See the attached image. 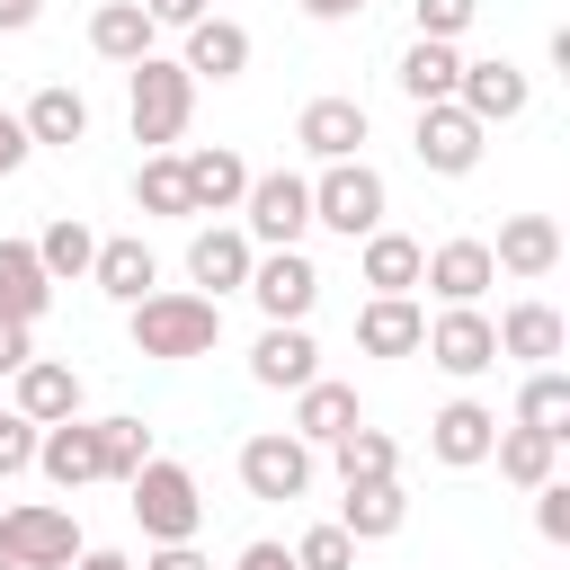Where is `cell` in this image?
<instances>
[{
  "instance_id": "1",
  "label": "cell",
  "mask_w": 570,
  "mask_h": 570,
  "mask_svg": "<svg viewBox=\"0 0 570 570\" xmlns=\"http://www.w3.org/2000/svg\"><path fill=\"white\" fill-rule=\"evenodd\" d=\"M134 356H160V365H178V356H214V338H223V303H205V294H187V285H160V294H142L134 303Z\"/></svg>"
},
{
  "instance_id": "2",
  "label": "cell",
  "mask_w": 570,
  "mask_h": 570,
  "mask_svg": "<svg viewBox=\"0 0 570 570\" xmlns=\"http://www.w3.org/2000/svg\"><path fill=\"white\" fill-rule=\"evenodd\" d=\"M187 116H196V80H187L169 53H142V62L125 71V125H134V142H142V151H169V142L187 134Z\"/></svg>"
},
{
  "instance_id": "3",
  "label": "cell",
  "mask_w": 570,
  "mask_h": 570,
  "mask_svg": "<svg viewBox=\"0 0 570 570\" xmlns=\"http://www.w3.org/2000/svg\"><path fill=\"white\" fill-rule=\"evenodd\" d=\"M134 499V525H142V543H196V525H205V499H196V472L187 463H169V454H151L134 481H125Z\"/></svg>"
},
{
  "instance_id": "4",
  "label": "cell",
  "mask_w": 570,
  "mask_h": 570,
  "mask_svg": "<svg viewBox=\"0 0 570 570\" xmlns=\"http://www.w3.org/2000/svg\"><path fill=\"white\" fill-rule=\"evenodd\" d=\"M80 552H89V543H80L71 508H53V499L0 508V561H9V570H71Z\"/></svg>"
},
{
  "instance_id": "5",
  "label": "cell",
  "mask_w": 570,
  "mask_h": 570,
  "mask_svg": "<svg viewBox=\"0 0 570 570\" xmlns=\"http://www.w3.org/2000/svg\"><path fill=\"white\" fill-rule=\"evenodd\" d=\"M312 223H330V232H347V240L383 232V169H365V160H330V169L312 178Z\"/></svg>"
},
{
  "instance_id": "6",
  "label": "cell",
  "mask_w": 570,
  "mask_h": 570,
  "mask_svg": "<svg viewBox=\"0 0 570 570\" xmlns=\"http://www.w3.org/2000/svg\"><path fill=\"white\" fill-rule=\"evenodd\" d=\"M240 214H249V223H240L249 240H267V249H303V232H312V178L267 169V178H249Z\"/></svg>"
},
{
  "instance_id": "7",
  "label": "cell",
  "mask_w": 570,
  "mask_h": 570,
  "mask_svg": "<svg viewBox=\"0 0 570 570\" xmlns=\"http://www.w3.org/2000/svg\"><path fill=\"white\" fill-rule=\"evenodd\" d=\"M419 347H428V365H445L454 383H472V374H490V365H499V330H490V312H481V303L436 312Z\"/></svg>"
},
{
  "instance_id": "8",
  "label": "cell",
  "mask_w": 570,
  "mask_h": 570,
  "mask_svg": "<svg viewBox=\"0 0 570 570\" xmlns=\"http://www.w3.org/2000/svg\"><path fill=\"white\" fill-rule=\"evenodd\" d=\"M240 490H249V499H303V490H312V445H303L294 428L249 436V445H240Z\"/></svg>"
},
{
  "instance_id": "9",
  "label": "cell",
  "mask_w": 570,
  "mask_h": 570,
  "mask_svg": "<svg viewBox=\"0 0 570 570\" xmlns=\"http://www.w3.org/2000/svg\"><path fill=\"white\" fill-rule=\"evenodd\" d=\"M249 303H258L267 321H312L321 267H312L303 249H267V258H249Z\"/></svg>"
},
{
  "instance_id": "10",
  "label": "cell",
  "mask_w": 570,
  "mask_h": 570,
  "mask_svg": "<svg viewBox=\"0 0 570 570\" xmlns=\"http://www.w3.org/2000/svg\"><path fill=\"white\" fill-rule=\"evenodd\" d=\"M481 125L445 98V107H419V134H410V151H419V169H436V178H463V169H481Z\"/></svg>"
},
{
  "instance_id": "11",
  "label": "cell",
  "mask_w": 570,
  "mask_h": 570,
  "mask_svg": "<svg viewBox=\"0 0 570 570\" xmlns=\"http://www.w3.org/2000/svg\"><path fill=\"white\" fill-rule=\"evenodd\" d=\"M525 98H534V89H525V71H517L508 53L463 62V80H454V107H463L481 134H490V125H508V116H525Z\"/></svg>"
},
{
  "instance_id": "12",
  "label": "cell",
  "mask_w": 570,
  "mask_h": 570,
  "mask_svg": "<svg viewBox=\"0 0 570 570\" xmlns=\"http://www.w3.org/2000/svg\"><path fill=\"white\" fill-rule=\"evenodd\" d=\"M490 276H499V267H490V240H436V249H428V267H419V285H428L445 312L481 303V294H490Z\"/></svg>"
},
{
  "instance_id": "13",
  "label": "cell",
  "mask_w": 570,
  "mask_h": 570,
  "mask_svg": "<svg viewBox=\"0 0 570 570\" xmlns=\"http://www.w3.org/2000/svg\"><path fill=\"white\" fill-rule=\"evenodd\" d=\"M312 374H321L312 330H303V321H267V330H258V347H249V383H267V392H303Z\"/></svg>"
},
{
  "instance_id": "14",
  "label": "cell",
  "mask_w": 570,
  "mask_h": 570,
  "mask_svg": "<svg viewBox=\"0 0 570 570\" xmlns=\"http://www.w3.org/2000/svg\"><path fill=\"white\" fill-rule=\"evenodd\" d=\"M490 445H499V410H490V401H445V410L428 419V454L454 463V472L490 463Z\"/></svg>"
},
{
  "instance_id": "15",
  "label": "cell",
  "mask_w": 570,
  "mask_h": 570,
  "mask_svg": "<svg viewBox=\"0 0 570 570\" xmlns=\"http://www.w3.org/2000/svg\"><path fill=\"white\" fill-rule=\"evenodd\" d=\"M249 258H258V249H249L240 223H205V232L187 240V276L205 285V303H223L232 285H249Z\"/></svg>"
},
{
  "instance_id": "16",
  "label": "cell",
  "mask_w": 570,
  "mask_h": 570,
  "mask_svg": "<svg viewBox=\"0 0 570 570\" xmlns=\"http://www.w3.org/2000/svg\"><path fill=\"white\" fill-rule=\"evenodd\" d=\"M36 472H45L53 490H89V481H107V463H98V419H62V428H45V436H36Z\"/></svg>"
},
{
  "instance_id": "17",
  "label": "cell",
  "mask_w": 570,
  "mask_h": 570,
  "mask_svg": "<svg viewBox=\"0 0 570 570\" xmlns=\"http://www.w3.org/2000/svg\"><path fill=\"white\" fill-rule=\"evenodd\" d=\"M178 169H187V214H232V205L249 196V160H240V151H223V142L178 151Z\"/></svg>"
},
{
  "instance_id": "18",
  "label": "cell",
  "mask_w": 570,
  "mask_h": 570,
  "mask_svg": "<svg viewBox=\"0 0 570 570\" xmlns=\"http://www.w3.org/2000/svg\"><path fill=\"white\" fill-rule=\"evenodd\" d=\"M18 419H27V428L80 419V374H71L62 356H27V365H18Z\"/></svg>"
},
{
  "instance_id": "19",
  "label": "cell",
  "mask_w": 570,
  "mask_h": 570,
  "mask_svg": "<svg viewBox=\"0 0 570 570\" xmlns=\"http://www.w3.org/2000/svg\"><path fill=\"white\" fill-rule=\"evenodd\" d=\"M347 428H365V410H356V383H330V374H312V383L294 392V436L321 454V445H338Z\"/></svg>"
},
{
  "instance_id": "20",
  "label": "cell",
  "mask_w": 570,
  "mask_h": 570,
  "mask_svg": "<svg viewBox=\"0 0 570 570\" xmlns=\"http://www.w3.org/2000/svg\"><path fill=\"white\" fill-rule=\"evenodd\" d=\"M178 71H187V80H240V71H249V27H240V18H196Z\"/></svg>"
},
{
  "instance_id": "21",
  "label": "cell",
  "mask_w": 570,
  "mask_h": 570,
  "mask_svg": "<svg viewBox=\"0 0 570 570\" xmlns=\"http://www.w3.org/2000/svg\"><path fill=\"white\" fill-rule=\"evenodd\" d=\"M294 142L330 169V160H356V142H365V107L356 98H312L303 116H294Z\"/></svg>"
},
{
  "instance_id": "22",
  "label": "cell",
  "mask_w": 570,
  "mask_h": 570,
  "mask_svg": "<svg viewBox=\"0 0 570 570\" xmlns=\"http://www.w3.org/2000/svg\"><path fill=\"white\" fill-rule=\"evenodd\" d=\"M490 267H508V276H552V267H561V223H552V214H508Z\"/></svg>"
},
{
  "instance_id": "23",
  "label": "cell",
  "mask_w": 570,
  "mask_h": 570,
  "mask_svg": "<svg viewBox=\"0 0 570 570\" xmlns=\"http://www.w3.org/2000/svg\"><path fill=\"white\" fill-rule=\"evenodd\" d=\"M89 285L107 294V303H142V294H160V258L142 249V240H98V258H89Z\"/></svg>"
},
{
  "instance_id": "24",
  "label": "cell",
  "mask_w": 570,
  "mask_h": 570,
  "mask_svg": "<svg viewBox=\"0 0 570 570\" xmlns=\"http://www.w3.org/2000/svg\"><path fill=\"white\" fill-rule=\"evenodd\" d=\"M419 338H428V312H419L410 294H374V303L356 312V347H365V356H419Z\"/></svg>"
},
{
  "instance_id": "25",
  "label": "cell",
  "mask_w": 570,
  "mask_h": 570,
  "mask_svg": "<svg viewBox=\"0 0 570 570\" xmlns=\"http://www.w3.org/2000/svg\"><path fill=\"white\" fill-rule=\"evenodd\" d=\"M490 330H499V356H517V365H552V356L570 347V330H561L552 303H508Z\"/></svg>"
},
{
  "instance_id": "26",
  "label": "cell",
  "mask_w": 570,
  "mask_h": 570,
  "mask_svg": "<svg viewBox=\"0 0 570 570\" xmlns=\"http://www.w3.org/2000/svg\"><path fill=\"white\" fill-rule=\"evenodd\" d=\"M347 543H383V534H401L410 525V499H401V481H356L347 499H338V517H330Z\"/></svg>"
},
{
  "instance_id": "27",
  "label": "cell",
  "mask_w": 570,
  "mask_h": 570,
  "mask_svg": "<svg viewBox=\"0 0 570 570\" xmlns=\"http://www.w3.org/2000/svg\"><path fill=\"white\" fill-rule=\"evenodd\" d=\"M18 125H27V142L71 151V142H89V98L53 80V89H36V98H27V116H18Z\"/></svg>"
},
{
  "instance_id": "28",
  "label": "cell",
  "mask_w": 570,
  "mask_h": 570,
  "mask_svg": "<svg viewBox=\"0 0 570 570\" xmlns=\"http://www.w3.org/2000/svg\"><path fill=\"white\" fill-rule=\"evenodd\" d=\"M45 303H53V276L36 267V249L27 240H0V321H45Z\"/></svg>"
},
{
  "instance_id": "29",
  "label": "cell",
  "mask_w": 570,
  "mask_h": 570,
  "mask_svg": "<svg viewBox=\"0 0 570 570\" xmlns=\"http://www.w3.org/2000/svg\"><path fill=\"white\" fill-rule=\"evenodd\" d=\"M151 36H160V27L142 18V0H98V18H89V53H107V62H125V71L151 53Z\"/></svg>"
},
{
  "instance_id": "30",
  "label": "cell",
  "mask_w": 570,
  "mask_h": 570,
  "mask_svg": "<svg viewBox=\"0 0 570 570\" xmlns=\"http://www.w3.org/2000/svg\"><path fill=\"white\" fill-rule=\"evenodd\" d=\"M454 80H463V53H454V45H428V36H419V45L401 53V89H410V107H445Z\"/></svg>"
},
{
  "instance_id": "31",
  "label": "cell",
  "mask_w": 570,
  "mask_h": 570,
  "mask_svg": "<svg viewBox=\"0 0 570 570\" xmlns=\"http://www.w3.org/2000/svg\"><path fill=\"white\" fill-rule=\"evenodd\" d=\"M27 249H36V267H45L53 285H71V276H89V258H98V232H89V223H71V214H53V223H45Z\"/></svg>"
},
{
  "instance_id": "32",
  "label": "cell",
  "mask_w": 570,
  "mask_h": 570,
  "mask_svg": "<svg viewBox=\"0 0 570 570\" xmlns=\"http://www.w3.org/2000/svg\"><path fill=\"white\" fill-rule=\"evenodd\" d=\"M356 267H365V285H374V294H410V285H419V267H428V249H419L410 232H365V258H356Z\"/></svg>"
},
{
  "instance_id": "33",
  "label": "cell",
  "mask_w": 570,
  "mask_h": 570,
  "mask_svg": "<svg viewBox=\"0 0 570 570\" xmlns=\"http://www.w3.org/2000/svg\"><path fill=\"white\" fill-rule=\"evenodd\" d=\"M330 463H338V490H356V481H401V445H392L383 428H347V436L330 445Z\"/></svg>"
},
{
  "instance_id": "34",
  "label": "cell",
  "mask_w": 570,
  "mask_h": 570,
  "mask_svg": "<svg viewBox=\"0 0 570 570\" xmlns=\"http://www.w3.org/2000/svg\"><path fill=\"white\" fill-rule=\"evenodd\" d=\"M499 472L517 481V490H543L552 472H561V436H543V428H499Z\"/></svg>"
},
{
  "instance_id": "35",
  "label": "cell",
  "mask_w": 570,
  "mask_h": 570,
  "mask_svg": "<svg viewBox=\"0 0 570 570\" xmlns=\"http://www.w3.org/2000/svg\"><path fill=\"white\" fill-rule=\"evenodd\" d=\"M517 428L570 436V374H561V365H534V374H525V392H517Z\"/></svg>"
},
{
  "instance_id": "36",
  "label": "cell",
  "mask_w": 570,
  "mask_h": 570,
  "mask_svg": "<svg viewBox=\"0 0 570 570\" xmlns=\"http://www.w3.org/2000/svg\"><path fill=\"white\" fill-rule=\"evenodd\" d=\"M134 205L160 214V223H187V169H178V151H151L134 169Z\"/></svg>"
},
{
  "instance_id": "37",
  "label": "cell",
  "mask_w": 570,
  "mask_h": 570,
  "mask_svg": "<svg viewBox=\"0 0 570 570\" xmlns=\"http://www.w3.org/2000/svg\"><path fill=\"white\" fill-rule=\"evenodd\" d=\"M98 463H107V481H134L151 463V428L142 419H98Z\"/></svg>"
},
{
  "instance_id": "38",
  "label": "cell",
  "mask_w": 570,
  "mask_h": 570,
  "mask_svg": "<svg viewBox=\"0 0 570 570\" xmlns=\"http://www.w3.org/2000/svg\"><path fill=\"white\" fill-rule=\"evenodd\" d=\"M294 570H356V543H347L338 525H312V534L294 543Z\"/></svg>"
},
{
  "instance_id": "39",
  "label": "cell",
  "mask_w": 570,
  "mask_h": 570,
  "mask_svg": "<svg viewBox=\"0 0 570 570\" xmlns=\"http://www.w3.org/2000/svg\"><path fill=\"white\" fill-rule=\"evenodd\" d=\"M472 9H481V0H410V18H419L428 45H454V36L472 27Z\"/></svg>"
},
{
  "instance_id": "40",
  "label": "cell",
  "mask_w": 570,
  "mask_h": 570,
  "mask_svg": "<svg viewBox=\"0 0 570 570\" xmlns=\"http://www.w3.org/2000/svg\"><path fill=\"white\" fill-rule=\"evenodd\" d=\"M36 436H45V428H27L18 410H0V481H18V472H36Z\"/></svg>"
},
{
  "instance_id": "41",
  "label": "cell",
  "mask_w": 570,
  "mask_h": 570,
  "mask_svg": "<svg viewBox=\"0 0 570 570\" xmlns=\"http://www.w3.org/2000/svg\"><path fill=\"white\" fill-rule=\"evenodd\" d=\"M534 525H543V543H570V481L561 472L534 490Z\"/></svg>"
},
{
  "instance_id": "42",
  "label": "cell",
  "mask_w": 570,
  "mask_h": 570,
  "mask_svg": "<svg viewBox=\"0 0 570 570\" xmlns=\"http://www.w3.org/2000/svg\"><path fill=\"white\" fill-rule=\"evenodd\" d=\"M27 356H36V330L27 321H0V374H18Z\"/></svg>"
},
{
  "instance_id": "43",
  "label": "cell",
  "mask_w": 570,
  "mask_h": 570,
  "mask_svg": "<svg viewBox=\"0 0 570 570\" xmlns=\"http://www.w3.org/2000/svg\"><path fill=\"white\" fill-rule=\"evenodd\" d=\"M142 570H214V561H205L196 543H151V552H142Z\"/></svg>"
},
{
  "instance_id": "44",
  "label": "cell",
  "mask_w": 570,
  "mask_h": 570,
  "mask_svg": "<svg viewBox=\"0 0 570 570\" xmlns=\"http://www.w3.org/2000/svg\"><path fill=\"white\" fill-rule=\"evenodd\" d=\"M142 18H151V27H196L205 0H142Z\"/></svg>"
},
{
  "instance_id": "45",
  "label": "cell",
  "mask_w": 570,
  "mask_h": 570,
  "mask_svg": "<svg viewBox=\"0 0 570 570\" xmlns=\"http://www.w3.org/2000/svg\"><path fill=\"white\" fill-rule=\"evenodd\" d=\"M27 151H36V142H27V125H18V116H0V178H9Z\"/></svg>"
},
{
  "instance_id": "46",
  "label": "cell",
  "mask_w": 570,
  "mask_h": 570,
  "mask_svg": "<svg viewBox=\"0 0 570 570\" xmlns=\"http://www.w3.org/2000/svg\"><path fill=\"white\" fill-rule=\"evenodd\" d=\"M232 570H294V552H285V543H240Z\"/></svg>"
},
{
  "instance_id": "47",
  "label": "cell",
  "mask_w": 570,
  "mask_h": 570,
  "mask_svg": "<svg viewBox=\"0 0 570 570\" xmlns=\"http://www.w3.org/2000/svg\"><path fill=\"white\" fill-rule=\"evenodd\" d=\"M36 9H45V0H0V27L18 36V27H36Z\"/></svg>"
},
{
  "instance_id": "48",
  "label": "cell",
  "mask_w": 570,
  "mask_h": 570,
  "mask_svg": "<svg viewBox=\"0 0 570 570\" xmlns=\"http://www.w3.org/2000/svg\"><path fill=\"white\" fill-rule=\"evenodd\" d=\"M356 9H365V0H303V18H330V27H338V18H356Z\"/></svg>"
},
{
  "instance_id": "49",
  "label": "cell",
  "mask_w": 570,
  "mask_h": 570,
  "mask_svg": "<svg viewBox=\"0 0 570 570\" xmlns=\"http://www.w3.org/2000/svg\"><path fill=\"white\" fill-rule=\"evenodd\" d=\"M71 570H134V561H125V552H80Z\"/></svg>"
},
{
  "instance_id": "50",
  "label": "cell",
  "mask_w": 570,
  "mask_h": 570,
  "mask_svg": "<svg viewBox=\"0 0 570 570\" xmlns=\"http://www.w3.org/2000/svg\"><path fill=\"white\" fill-rule=\"evenodd\" d=\"M0 570H9V561H0Z\"/></svg>"
}]
</instances>
